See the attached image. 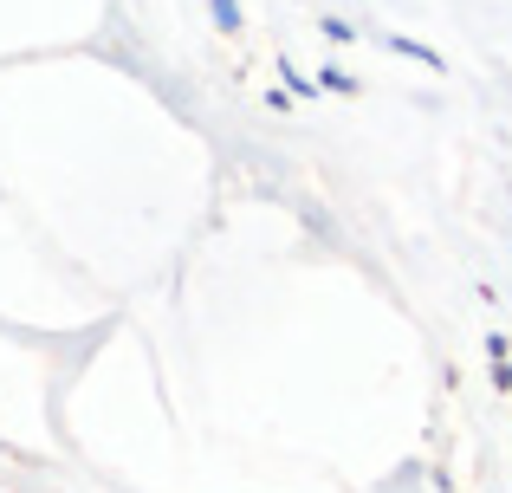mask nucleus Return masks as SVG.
<instances>
[{
    "instance_id": "nucleus-1",
    "label": "nucleus",
    "mask_w": 512,
    "mask_h": 493,
    "mask_svg": "<svg viewBox=\"0 0 512 493\" xmlns=\"http://www.w3.org/2000/svg\"><path fill=\"white\" fill-rule=\"evenodd\" d=\"M214 26H221V33H234V26H240V7H234V0H214Z\"/></svg>"
}]
</instances>
